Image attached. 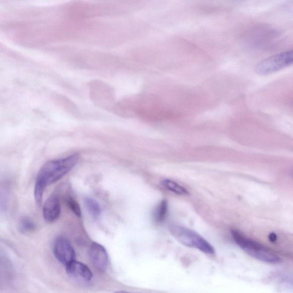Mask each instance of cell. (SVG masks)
<instances>
[{
    "label": "cell",
    "instance_id": "obj_12",
    "mask_svg": "<svg viewBox=\"0 0 293 293\" xmlns=\"http://www.w3.org/2000/svg\"><path fill=\"white\" fill-rule=\"evenodd\" d=\"M35 223L29 218H23L21 219L19 223V229L23 233H27L35 229Z\"/></svg>",
    "mask_w": 293,
    "mask_h": 293
},
{
    "label": "cell",
    "instance_id": "obj_8",
    "mask_svg": "<svg viewBox=\"0 0 293 293\" xmlns=\"http://www.w3.org/2000/svg\"><path fill=\"white\" fill-rule=\"evenodd\" d=\"M61 213V205L58 195L54 194L45 203L43 216L46 221L53 222L56 221Z\"/></svg>",
    "mask_w": 293,
    "mask_h": 293
},
{
    "label": "cell",
    "instance_id": "obj_7",
    "mask_svg": "<svg viewBox=\"0 0 293 293\" xmlns=\"http://www.w3.org/2000/svg\"><path fill=\"white\" fill-rule=\"evenodd\" d=\"M89 254L92 263L97 269L100 271L106 269L108 257L107 251L102 245L93 242L89 248Z\"/></svg>",
    "mask_w": 293,
    "mask_h": 293
},
{
    "label": "cell",
    "instance_id": "obj_10",
    "mask_svg": "<svg viewBox=\"0 0 293 293\" xmlns=\"http://www.w3.org/2000/svg\"><path fill=\"white\" fill-rule=\"evenodd\" d=\"M161 185L167 190L180 195H188L189 192L184 187L178 184L176 182L170 180L161 181Z\"/></svg>",
    "mask_w": 293,
    "mask_h": 293
},
{
    "label": "cell",
    "instance_id": "obj_14",
    "mask_svg": "<svg viewBox=\"0 0 293 293\" xmlns=\"http://www.w3.org/2000/svg\"><path fill=\"white\" fill-rule=\"evenodd\" d=\"M269 239L271 242H275L276 240V235L274 233H272L269 236Z\"/></svg>",
    "mask_w": 293,
    "mask_h": 293
},
{
    "label": "cell",
    "instance_id": "obj_4",
    "mask_svg": "<svg viewBox=\"0 0 293 293\" xmlns=\"http://www.w3.org/2000/svg\"><path fill=\"white\" fill-rule=\"evenodd\" d=\"M292 64L293 49L260 61L256 65L255 71L259 75L265 76L278 72Z\"/></svg>",
    "mask_w": 293,
    "mask_h": 293
},
{
    "label": "cell",
    "instance_id": "obj_6",
    "mask_svg": "<svg viewBox=\"0 0 293 293\" xmlns=\"http://www.w3.org/2000/svg\"><path fill=\"white\" fill-rule=\"evenodd\" d=\"M66 271L70 277L81 282L90 281L93 276L87 265L76 260L66 266Z\"/></svg>",
    "mask_w": 293,
    "mask_h": 293
},
{
    "label": "cell",
    "instance_id": "obj_3",
    "mask_svg": "<svg viewBox=\"0 0 293 293\" xmlns=\"http://www.w3.org/2000/svg\"><path fill=\"white\" fill-rule=\"evenodd\" d=\"M169 230L173 237L183 245L194 248L207 254L215 253L213 246L196 232L175 225H171Z\"/></svg>",
    "mask_w": 293,
    "mask_h": 293
},
{
    "label": "cell",
    "instance_id": "obj_15",
    "mask_svg": "<svg viewBox=\"0 0 293 293\" xmlns=\"http://www.w3.org/2000/svg\"><path fill=\"white\" fill-rule=\"evenodd\" d=\"M114 293H135V292H130L125 291H116Z\"/></svg>",
    "mask_w": 293,
    "mask_h": 293
},
{
    "label": "cell",
    "instance_id": "obj_11",
    "mask_svg": "<svg viewBox=\"0 0 293 293\" xmlns=\"http://www.w3.org/2000/svg\"><path fill=\"white\" fill-rule=\"evenodd\" d=\"M85 205L93 217L98 218L101 214V207L94 199L91 198H86L84 200Z\"/></svg>",
    "mask_w": 293,
    "mask_h": 293
},
{
    "label": "cell",
    "instance_id": "obj_5",
    "mask_svg": "<svg viewBox=\"0 0 293 293\" xmlns=\"http://www.w3.org/2000/svg\"><path fill=\"white\" fill-rule=\"evenodd\" d=\"M55 257L65 265L67 266L76 259V253L70 241L64 237L56 240L54 247Z\"/></svg>",
    "mask_w": 293,
    "mask_h": 293
},
{
    "label": "cell",
    "instance_id": "obj_13",
    "mask_svg": "<svg viewBox=\"0 0 293 293\" xmlns=\"http://www.w3.org/2000/svg\"><path fill=\"white\" fill-rule=\"evenodd\" d=\"M68 206L70 209L74 213L77 217H81V210L79 203H77L74 198L71 197H68L66 199Z\"/></svg>",
    "mask_w": 293,
    "mask_h": 293
},
{
    "label": "cell",
    "instance_id": "obj_2",
    "mask_svg": "<svg viewBox=\"0 0 293 293\" xmlns=\"http://www.w3.org/2000/svg\"><path fill=\"white\" fill-rule=\"evenodd\" d=\"M232 237L236 243L246 253L260 261L277 264L281 262L280 256L261 244L246 237L239 231H231Z\"/></svg>",
    "mask_w": 293,
    "mask_h": 293
},
{
    "label": "cell",
    "instance_id": "obj_1",
    "mask_svg": "<svg viewBox=\"0 0 293 293\" xmlns=\"http://www.w3.org/2000/svg\"><path fill=\"white\" fill-rule=\"evenodd\" d=\"M79 156L72 155L60 160L49 161L41 168L37 176L34 195L36 203L42 201L47 187L58 181L74 168Z\"/></svg>",
    "mask_w": 293,
    "mask_h": 293
},
{
    "label": "cell",
    "instance_id": "obj_9",
    "mask_svg": "<svg viewBox=\"0 0 293 293\" xmlns=\"http://www.w3.org/2000/svg\"><path fill=\"white\" fill-rule=\"evenodd\" d=\"M168 201L164 199L159 203L154 211L153 217L154 222L157 223L164 222L168 215Z\"/></svg>",
    "mask_w": 293,
    "mask_h": 293
}]
</instances>
